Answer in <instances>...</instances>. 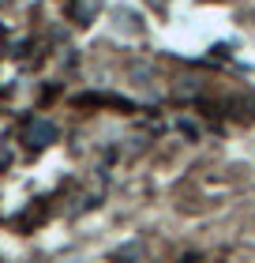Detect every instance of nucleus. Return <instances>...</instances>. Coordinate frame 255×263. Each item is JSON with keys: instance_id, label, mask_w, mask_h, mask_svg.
I'll list each match as a JSON object with an SVG mask.
<instances>
[{"instance_id": "1", "label": "nucleus", "mask_w": 255, "mask_h": 263, "mask_svg": "<svg viewBox=\"0 0 255 263\" xmlns=\"http://www.w3.org/2000/svg\"><path fill=\"white\" fill-rule=\"evenodd\" d=\"M45 139H53V128L49 124H34L30 128V143H45Z\"/></svg>"}]
</instances>
